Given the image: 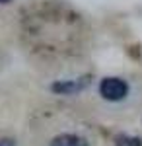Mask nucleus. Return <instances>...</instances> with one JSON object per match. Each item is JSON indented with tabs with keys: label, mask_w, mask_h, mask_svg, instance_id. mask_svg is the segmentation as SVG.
<instances>
[{
	"label": "nucleus",
	"mask_w": 142,
	"mask_h": 146,
	"mask_svg": "<svg viewBox=\"0 0 142 146\" xmlns=\"http://www.w3.org/2000/svg\"><path fill=\"white\" fill-rule=\"evenodd\" d=\"M115 146H142V138L129 136V135H119V136H115Z\"/></svg>",
	"instance_id": "4"
},
{
	"label": "nucleus",
	"mask_w": 142,
	"mask_h": 146,
	"mask_svg": "<svg viewBox=\"0 0 142 146\" xmlns=\"http://www.w3.org/2000/svg\"><path fill=\"white\" fill-rule=\"evenodd\" d=\"M51 146H88V140L78 135H60L53 138Z\"/></svg>",
	"instance_id": "3"
},
{
	"label": "nucleus",
	"mask_w": 142,
	"mask_h": 146,
	"mask_svg": "<svg viewBox=\"0 0 142 146\" xmlns=\"http://www.w3.org/2000/svg\"><path fill=\"white\" fill-rule=\"evenodd\" d=\"M99 94L109 101H119L129 94V84L121 78H115V76L103 78L99 84Z\"/></svg>",
	"instance_id": "1"
},
{
	"label": "nucleus",
	"mask_w": 142,
	"mask_h": 146,
	"mask_svg": "<svg viewBox=\"0 0 142 146\" xmlns=\"http://www.w3.org/2000/svg\"><path fill=\"white\" fill-rule=\"evenodd\" d=\"M0 146H16L12 138H0Z\"/></svg>",
	"instance_id": "5"
},
{
	"label": "nucleus",
	"mask_w": 142,
	"mask_h": 146,
	"mask_svg": "<svg viewBox=\"0 0 142 146\" xmlns=\"http://www.w3.org/2000/svg\"><path fill=\"white\" fill-rule=\"evenodd\" d=\"M0 2H8V0H0Z\"/></svg>",
	"instance_id": "6"
},
{
	"label": "nucleus",
	"mask_w": 142,
	"mask_h": 146,
	"mask_svg": "<svg viewBox=\"0 0 142 146\" xmlns=\"http://www.w3.org/2000/svg\"><path fill=\"white\" fill-rule=\"evenodd\" d=\"M86 84L88 80L82 78V80H68V82H55L51 88H53V92H60V94H74V92H80Z\"/></svg>",
	"instance_id": "2"
}]
</instances>
